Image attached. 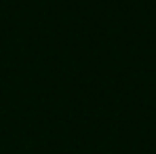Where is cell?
Returning a JSON list of instances; mask_svg holds the SVG:
<instances>
[]
</instances>
